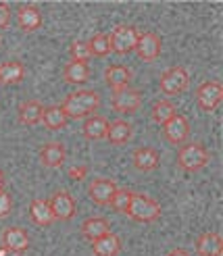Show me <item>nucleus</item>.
<instances>
[{
  "label": "nucleus",
  "instance_id": "6ab92c4d",
  "mask_svg": "<svg viewBox=\"0 0 223 256\" xmlns=\"http://www.w3.org/2000/svg\"><path fill=\"white\" fill-rule=\"evenodd\" d=\"M25 78V65L21 60H5L0 62V84L3 86H17Z\"/></svg>",
  "mask_w": 223,
  "mask_h": 256
},
{
  "label": "nucleus",
  "instance_id": "aec40b11",
  "mask_svg": "<svg viewBox=\"0 0 223 256\" xmlns=\"http://www.w3.org/2000/svg\"><path fill=\"white\" fill-rule=\"evenodd\" d=\"M80 232L82 236L88 240V242H94L102 236H107L111 234V225L107 219H102V216H90V219H86L80 227Z\"/></svg>",
  "mask_w": 223,
  "mask_h": 256
},
{
  "label": "nucleus",
  "instance_id": "2f4dec72",
  "mask_svg": "<svg viewBox=\"0 0 223 256\" xmlns=\"http://www.w3.org/2000/svg\"><path fill=\"white\" fill-rule=\"evenodd\" d=\"M11 17H13V10H11V6H9L7 2H0V30L9 28Z\"/></svg>",
  "mask_w": 223,
  "mask_h": 256
},
{
  "label": "nucleus",
  "instance_id": "423d86ee",
  "mask_svg": "<svg viewBox=\"0 0 223 256\" xmlns=\"http://www.w3.org/2000/svg\"><path fill=\"white\" fill-rule=\"evenodd\" d=\"M190 86V75L183 67H171L161 75V90L167 96H177Z\"/></svg>",
  "mask_w": 223,
  "mask_h": 256
},
{
  "label": "nucleus",
  "instance_id": "c9c22d12",
  "mask_svg": "<svg viewBox=\"0 0 223 256\" xmlns=\"http://www.w3.org/2000/svg\"><path fill=\"white\" fill-rule=\"evenodd\" d=\"M9 254V250H5V248H0V256H7Z\"/></svg>",
  "mask_w": 223,
  "mask_h": 256
},
{
  "label": "nucleus",
  "instance_id": "ddd939ff",
  "mask_svg": "<svg viewBox=\"0 0 223 256\" xmlns=\"http://www.w3.org/2000/svg\"><path fill=\"white\" fill-rule=\"evenodd\" d=\"M67 158V148L63 142H46L40 148V162L48 169H59Z\"/></svg>",
  "mask_w": 223,
  "mask_h": 256
},
{
  "label": "nucleus",
  "instance_id": "cd10ccee",
  "mask_svg": "<svg viewBox=\"0 0 223 256\" xmlns=\"http://www.w3.org/2000/svg\"><path fill=\"white\" fill-rule=\"evenodd\" d=\"M132 196H134V190H127V188H117V192L113 194L109 206L117 212L125 214L127 208H129V202H132Z\"/></svg>",
  "mask_w": 223,
  "mask_h": 256
},
{
  "label": "nucleus",
  "instance_id": "7ed1b4c3",
  "mask_svg": "<svg viewBox=\"0 0 223 256\" xmlns=\"http://www.w3.org/2000/svg\"><path fill=\"white\" fill-rule=\"evenodd\" d=\"M208 160H211V154H208V150L200 142L183 144L177 152V167L186 173H196L204 169Z\"/></svg>",
  "mask_w": 223,
  "mask_h": 256
},
{
  "label": "nucleus",
  "instance_id": "e433bc0d",
  "mask_svg": "<svg viewBox=\"0 0 223 256\" xmlns=\"http://www.w3.org/2000/svg\"><path fill=\"white\" fill-rule=\"evenodd\" d=\"M19 256H21V254H19Z\"/></svg>",
  "mask_w": 223,
  "mask_h": 256
},
{
  "label": "nucleus",
  "instance_id": "5701e85b",
  "mask_svg": "<svg viewBox=\"0 0 223 256\" xmlns=\"http://www.w3.org/2000/svg\"><path fill=\"white\" fill-rule=\"evenodd\" d=\"M107 127H109V121L104 117H100V114H90L84 121L82 134L86 140H104L107 138Z\"/></svg>",
  "mask_w": 223,
  "mask_h": 256
},
{
  "label": "nucleus",
  "instance_id": "7c9ffc66",
  "mask_svg": "<svg viewBox=\"0 0 223 256\" xmlns=\"http://www.w3.org/2000/svg\"><path fill=\"white\" fill-rule=\"evenodd\" d=\"M11 210H13V198L9 192L0 190V219H5Z\"/></svg>",
  "mask_w": 223,
  "mask_h": 256
},
{
  "label": "nucleus",
  "instance_id": "9d476101",
  "mask_svg": "<svg viewBox=\"0 0 223 256\" xmlns=\"http://www.w3.org/2000/svg\"><path fill=\"white\" fill-rule=\"evenodd\" d=\"M115 192H117L115 179L96 177V179H92V184L88 188V196L94 204H98V206H109V202H111Z\"/></svg>",
  "mask_w": 223,
  "mask_h": 256
},
{
  "label": "nucleus",
  "instance_id": "4be33fe9",
  "mask_svg": "<svg viewBox=\"0 0 223 256\" xmlns=\"http://www.w3.org/2000/svg\"><path fill=\"white\" fill-rule=\"evenodd\" d=\"M196 254L198 256H221V238L217 232H206L196 240Z\"/></svg>",
  "mask_w": 223,
  "mask_h": 256
},
{
  "label": "nucleus",
  "instance_id": "f704fd0d",
  "mask_svg": "<svg viewBox=\"0 0 223 256\" xmlns=\"http://www.w3.org/2000/svg\"><path fill=\"white\" fill-rule=\"evenodd\" d=\"M0 190H5V173L0 171Z\"/></svg>",
  "mask_w": 223,
  "mask_h": 256
},
{
  "label": "nucleus",
  "instance_id": "4468645a",
  "mask_svg": "<svg viewBox=\"0 0 223 256\" xmlns=\"http://www.w3.org/2000/svg\"><path fill=\"white\" fill-rule=\"evenodd\" d=\"M3 248L9 252H25L30 248V236L21 227H7L3 232Z\"/></svg>",
  "mask_w": 223,
  "mask_h": 256
},
{
  "label": "nucleus",
  "instance_id": "9b49d317",
  "mask_svg": "<svg viewBox=\"0 0 223 256\" xmlns=\"http://www.w3.org/2000/svg\"><path fill=\"white\" fill-rule=\"evenodd\" d=\"M132 80H134V71L125 65H111L104 69V82L113 90V94L127 90Z\"/></svg>",
  "mask_w": 223,
  "mask_h": 256
},
{
  "label": "nucleus",
  "instance_id": "473e14b6",
  "mask_svg": "<svg viewBox=\"0 0 223 256\" xmlns=\"http://www.w3.org/2000/svg\"><path fill=\"white\" fill-rule=\"evenodd\" d=\"M67 175L71 179H75V182H82V179H86V175H88V167L86 164H75V167H71L67 171Z\"/></svg>",
  "mask_w": 223,
  "mask_h": 256
},
{
  "label": "nucleus",
  "instance_id": "a211bd4d",
  "mask_svg": "<svg viewBox=\"0 0 223 256\" xmlns=\"http://www.w3.org/2000/svg\"><path fill=\"white\" fill-rule=\"evenodd\" d=\"M42 112H44V106L38 100H23V102H19V106H17L19 123L28 125V127L40 123L42 121Z\"/></svg>",
  "mask_w": 223,
  "mask_h": 256
},
{
  "label": "nucleus",
  "instance_id": "6e6552de",
  "mask_svg": "<svg viewBox=\"0 0 223 256\" xmlns=\"http://www.w3.org/2000/svg\"><path fill=\"white\" fill-rule=\"evenodd\" d=\"M221 84L217 80H208V82H202L196 90V102H198V106L204 110V112H213L219 102H221Z\"/></svg>",
  "mask_w": 223,
  "mask_h": 256
},
{
  "label": "nucleus",
  "instance_id": "72a5a7b5",
  "mask_svg": "<svg viewBox=\"0 0 223 256\" xmlns=\"http://www.w3.org/2000/svg\"><path fill=\"white\" fill-rule=\"evenodd\" d=\"M167 256H190V254H188V250H183V248H175V250L169 252Z\"/></svg>",
  "mask_w": 223,
  "mask_h": 256
},
{
  "label": "nucleus",
  "instance_id": "f8f14e48",
  "mask_svg": "<svg viewBox=\"0 0 223 256\" xmlns=\"http://www.w3.org/2000/svg\"><path fill=\"white\" fill-rule=\"evenodd\" d=\"M113 108L121 114H129V112H136L142 106V92L140 90H132L127 88L123 92H117L113 94Z\"/></svg>",
  "mask_w": 223,
  "mask_h": 256
},
{
  "label": "nucleus",
  "instance_id": "bb28decb",
  "mask_svg": "<svg viewBox=\"0 0 223 256\" xmlns=\"http://www.w3.org/2000/svg\"><path fill=\"white\" fill-rule=\"evenodd\" d=\"M173 114H177V110H175V106H173L169 100H156L154 104H152V108H150V119H152V123H154V125H161V127H163L169 119H171Z\"/></svg>",
  "mask_w": 223,
  "mask_h": 256
},
{
  "label": "nucleus",
  "instance_id": "dca6fc26",
  "mask_svg": "<svg viewBox=\"0 0 223 256\" xmlns=\"http://www.w3.org/2000/svg\"><path fill=\"white\" fill-rule=\"evenodd\" d=\"M132 136H134V125L125 119H117V121L109 123L107 138L104 140H109V144H113V146H123L132 140Z\"/></svg>",
  "mask_w": 223,
  "mask_h": 256
},
{
  "label": "nucleus",
  "instance_id": "b1692460",
  "mask_svg": "<svg viewBox=\"0 0 223 256\" xmlns=\"http://www.w3.org/2000/svg\"><path fill=\"white\" fill-rule=\"evenodd\" d=\"M63 80L67 84H86L90 80V65L82 60H69L63 69Z\"/></svg>",
  "mask_w": 223,
  "mask_h": 256
},
{
  "label": "nucleus",
  "instance_id": "2eb2a0df",
  "mask_svg": "<svg viewBox=\"0 0 223 256\" xmlns=\"http://www.w3.org/2000/svg\"><path fill=\"white\" fill-rule=\"evenodd\" d=\"M17 25L25 34H32L42 25V12L36 4H21L17 8Z\"/></svg>",
  "mask_w": 223,
  "mask_h": 256
},
{
  "label": "nucleus",
  "instance_id": "c85d7f7f",
  "mask_svg": "<svg viewBox=\"0 0 223 256\" xmlns=\"http://www.w3.org/2000/svg\"><path fill=\"white\" fill-rule=\"evenodd\" d=\"M88 48L92 56H107L111 52V42H109V34H94L88 40Z\"/></svg>",
  "mask_w": 223,
  "mask_h": 256
},
{
  "label": "nucleus",
  "instance_id": "393cba45",
  "mask_svg": "<svg viewBox=\"0 0 223 256\" xmlns=\"http://www.w3.org/2000/svg\"><path fill=\"white\" fill-rule=\"evenodd\" d=\"M30 216H32V221L38 227H48V225L55 223V216H52V210L48 206V200H42V198L32 200V204H30Z\"/></svg>",
  "mask_w": 223,
  "mask_h": 256
},
{
  "label": "nucleus",
  "instance_id": "1a4fd4ad",
  "mask_svg": "<svg viewBox=\"0 0 223 256\" xmlns=\"http://www.w3.org/2000/svg\"><path fill=\"white\" fill-rule=\"evenodd\" d=\"M163 136L169 144L173 146H181L183 142L188 140L190 136V125H188V119L183 117V114H173L171 119H169L165 125H163Z\"/></svg>",
  "mask_w": 223,
  "mask_h": 256
},
{
  "label": "nucleus",
  "instance_id": "0eeeda50",
  "mask_svg": "<svg viewBox=\"0 0 223 256\" xmlns=\"http://www.w3.org/2000/svg\"><path fill=\"white\" fill-rule=\"evenodd\" d=\"M134 50H136V54H138L140 60L152 62V60L159 58V54H161L163 40H161V36L154 34V32H140V38H138Z\"/></svg>",
  "mask_w": 223,
  "mask_h": 256
},
{
  "label": "nucleus",
  "instance_id": "412c9836",
  "mask_svg": "<svg viewBox=\"0 0 223 256\" xmlns=\"http://www.w3.org/2000/svg\"><path fill=\"white\" fill-rule=\"evenodd\" d=\"M90 244H92V252H94V256H117L121 252V240L115 234H107V236L94 240V242H90Z\"/></svg>",
  "mask_w": 223,
  "mask_h": 256
},
{
  "label": "nucleus",
  "instance_id": "f257e3e1",
  "mask_svg": "<svg viewBox=\"0 0 223 256\" xmlns=\"http://www.w3.org/2000/svg\"><path fill=\"white\" fill-rule=\"evenodd\" d=\"M100 102L102 100L96 90H77L63 100L61 108L67 114V119H82L94 114L100 108Z\"/></svg>",
  "mask_w": 223,
  "mask_h": 256
},
{
  "label": "nucleus",
  "instance_id": "c756f323",
  "mask_svg": "<svg viewBox=\"0 0 223 256\" xmlns=\"http://www.w3.org/2000/svg\"><path fill=\"white\" fill-rule=\"evenodd\" d=\"M69 54H71V60H82V62H88V58L92 56L90 54V48H88V42H84V40L71 42Z\"/></svg>",
  "mask_w": 223,
  "mask_h": 256
},
{
  "label": "nucleus",
  "instance_id": "20e7f679",
  "mask_svg": "<svg viewBox=\"0 0 223 256\" xmlns=\"http://www.w3.org/2000/svg\"><path fill=\"white\" fill-rule=\"evenodd\" d=\"M140 38V30L134 25H117L113 32L109 34V42H111V52L117 54H127L136 48V42Z\"/></svg>",
  "mask_w": 223,
  "mask_h": 256
},
{
  "label": "nucleus",
  "instance_id": "f3484780",
  "mask_svg": "<svg viewBox=\"0 0 223 256\" xmlns=\"http://www.w3.org/2000/svg\"><path fill=\"white\" fill-rule=\"evenodd\" d=\"M132 162H134V167H136L138 171H142V173H150V171H154L156 167H159L161 156H159V152H156L154 148H150V146H142V148L134 150Z\"/></svg>",
  "mask_w": 223,
  "mask_h": 256
},
{
  "label": "nucleus",
  "instance_id": "a878e982",
  "mask_svg": "<svg viewBox=\"0 0 223 256\" xmlns=\"http://www.w3.org/2000/svg\"><path fill=\"white\" fill-rule=\"evenodd\" d=\"M40 123H44L48 130L57 132V130H63V127L69 123V119H67V114L63 112V108L55 104V106H44L42 121H40Z\"/></svg>",
  "mask_w": 223,
  "mask_h": 256
},
{
  "label": "nucleus",
  "instance_id": "39448f33",
  "mask_svg": "<svg viewBox=\"0 0 223 256\" xmlns=\"http://www.w3.org/2000/svg\"><path fill=\"white\" fill-rule=\"evenodd\" d=\"M48 206L52 210L55 221H71L73 216H75V210H77L75 198L69 194L67 190L55 192V194L50 196V200H48Z\"/></svg>",
  "mask_w": 223,
  "mask_h": 256
},
{
  "label": "nucleus",
  "instance_id": "f03ea898",
  "mask_svg": "<svg viewBox=\"0 0 223 256\" xmlns=\"http://www.w3.org/2000/svg\"><path fill=\"white\" fill-rule=\"evenodd\" d=\"M161 212H163V208L156 200H152L146 194H140V192H134L132 202H129V208L125 214L138 223H154L161 216Z\"/></svg>",
  "mask_w": 223,
  "mask_h": 256
}]
</instances>
